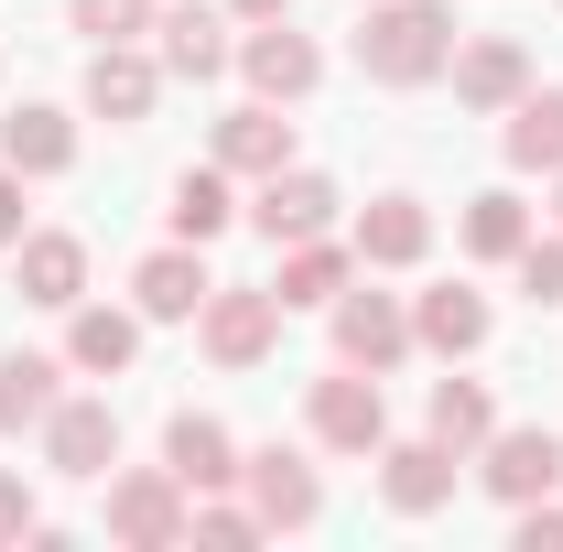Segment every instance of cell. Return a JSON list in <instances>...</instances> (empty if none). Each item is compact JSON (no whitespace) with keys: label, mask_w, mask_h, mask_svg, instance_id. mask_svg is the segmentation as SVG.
I'll return each mask as SVG.
<instances>
[{"label":"cell","mask_w":563,"mask_h":552,"mask_svg":"<svg viewBox=\"0 0 563 552\" xmlns=\"http://www.w3.org/2000/svg\"><path fill=\"white\" fill-rule=\"evenodd\" d=\"M357 66L379 76V87H422V76L455 66V22H444L433 0H379L368 33H357Z\"/></svg>","instance_id":"cell-1"},{"label":"cell","mask_w":563,"mask_h":552,"mask_svg":"<svg viewBox=\"0 0 563 552\" xmlns=\"http://www.w3.org/2000/svg\"><path fill=\"white\" fill-rule=\"evenodd\" d=\"M109 531H120V542H141V552L185 542V531H196V509H185V477H174V466H152V477H120V487H109Z\"/></svg>","instance_id":"cell-2"},{"label":"cell","mask_w":563,"mask_h":552,"mask_svg":"<svg viewBox=\"0 0 563 552\" xmlns=\"http://www.w3.org/2000/svg\"><path fill=\"white\" fill-rule=\"evenodd\" d=\"M314 433H325L336 455H379V444H390V401H379V368H368V379H357V368L314 379Z\"/></svg>","instance_id":"cell-3"},{"label":"cell","mask_w":563,"mask_h":552,"mask_svg":"<svg viewBox=\"0 0 563 552\" xmlns=\"http://www.w3.org/2000/svg\"><path fill=\"white\" fill-rule=\"evenodd\" d=\"M282 336V292H207V357L217 368H261Z\"/></svg>","instance_id":"cell-4"},{"label":"cell","mask_w":563,"mask_h":552,"mask_svg":"<svg viewBox=\"0 0 563 552\" xmlns=\"http://www.w3.org/2000/svg\"><path fill=\"white\" fill-rule=\"evenodd\" d=\"M44 455H55V477H109V466H120V412H109V401H55Z\"/></svg>","instance_id":"cell-5"},{"label":"cell","mask_w":563,"mask_h":552,"mask_svg":"<svg viewBox=\"0 0 563 552\" xmlns=\"http://www.w3.org/2000/svg\"><path fill=\"white\" fill-rule=\"evenodd\" d=\"M401 346H412V314L390 292H336V357L347 368H401Z\"/></svg>","instance_id":"cell-6"},{"label":"cell","mask_w":563,"mask_h":552,"mask_svg":"<svg viewBox=\"0 0 563 552\" xmlns=\"http://www.w3.org/2000/svg\"><path fill=\"white\" fill-rule=\"evenodd\" d=\"M239 477H250V509H261V531H314V509H325V487H314V466H303V455H250V466H239Z\"/></svg>","instance_id":"cell-7"},{"label":"cell","mask_w":563,"mask_h":552,"mask_svg":"<svg viewBox=\"0 0 563 552\" xmlns=\"http://www.w3.org/2000/svg\"><path fill=\"white\" fill-rule=\"evenodd\" d=\"M488 487L509 498V509H531V498H553L563 487V433H488Z\"/></svg>","instance_id":"cell-8"},{"label":"cell","mask_w":563,"mask_h":552,"mask_svg":"<svg viewBox=\"0 0 563 552\" xmlns=\"http://www.w3.org/2000/svg\"><path fill=\"white\" fill-rule=\"evenodd\" d=\"M131 292H141V314H152V325H185V314H207V261H196V239H185V250H152V261H141L131 272Z\"/></svg>","instance_id":"cell-9"},{"label":"cell","mask_w":563,"mask_h":552,"mask_svg":"<svg viewBox=\"0 0 563 552\" xmlns=\"http://www.w3.org/2000/svg\"><path fill=\"white\" fill-rule=\"evenodd\" d=\"M239 66H250V87H261V98H303V87L325 76V55H314V44L292 33V11H282V22H261V33L239 44Z\"/></svg>","instance_id":"cell-10"},{"label":"cell","mask_w":563,"mask_h":552,"mask_svg":"<svg viewBox=\"0 0 563 552\" xmlns=\"http://www.w3.org/2000/svg\"><path fill=\"white\" fill-rule=\"evenodd\" d=\"M379 487H390V509L401 520H422V509H444L455 498V455L422 433V444H379Z\"/></svg>","instance_id":"cell-11"},{"label":"cell","mask_w":563,"mask_h":552,"mask_svg":"<svg viewBox=\"0 0 563 552\" xmlns=\"http://www.w3.org/2000/svg\"><path fill=\"white\" fill-rule=\"evenodd\" d=\"M152 98H163V66L131 55V44H98V66H87V109H98V120H152Z\"/></svg>","instance_id":"cell-12"},{"label":"cell","mask_w":563,"mask_h":552,"mask_svg":"<svg viewBox=\"0 0 563 552\" xmlns=\"http://www.w3.org/2000/svg\"><path fill=\"white\" fill-rule=\"evenodd\" d=\"M163 466H174L185 487H228V477H239V444H228V422L174 412V422H163Z\"/></svg>","instance_id":"cell-13"},{"label":"cell","mask_w":563,"mask_h":552,"mask_svg":"<svg viewBox=\"0 0 563 552\" xmlns=\"http://www.w3.org/2000/svg\"><path fill=\"white\" fill-rule=\"evenodd\" d=\"M261 239H314L325 217H336V185L325 174H261Z\"/></svg>","instance_id":"cell-14"},{"label":"cell","mask_w":563,"mask_h":552,"mask_svg":"<svg viewBox=\"0 0 563 552\" xmlns=\"http://www.w3.org/2000/svg\"><path fill=\"white\" fill-rule=\"evenodd\" d=\"M152 33H163V66H174V76H196V87H207V76H228V22H217L207 0H185V11H163Z\"/></svg>","instance_id":"cell-15"},{"label":"cell","mask_w":563,"mask_h":552,"mask_svg":"<svg viewBox=\"0 0 563 552\" xmlns=\"http://www.w3.org/2000/svg\"><path fill=\"white\" fill-rule=\"evenodd\" d=\"M217 163H228V174H282V163H292V120H272V98H261V109H228V120H217Z\"/></svg>","instance_id":"cell-16"},{"label":"cell","mask_w":563,"mask_h":552,"mask_svg":"<svg viewBox=\"0 0 563 552\" xmlns=\"http://www.w3.org/2000/svg\"><path fill=\"white\" fill-rule=\"evenodd\" d=\"M509 163L520 174H563V87H520L509 98Z\"/></svg>","instance_id":"cell-17"},{"label":"cell","mask_w":563,"mask_h":552,"mask_svg":"<svg viewBox=\"0 0 563 552\" xmlns=\"http://www.w3.org/2000/svg\"><path fill=\"white\" fill-rule=\"evenodd\" d=\"M520 87H531V55H520L509 33H488V44L455 55V98H466V109H509Z\"/></svg>","instance_id":"cell-18"},{"label":"cell","mask_w":563,"mask_h":552,"mask_svg":"<svg viewBox=\"0 0 563 552\" xmlns=\"http://www.w3.org/2000/svg\"><path fill=\"white\" fill-rule=\"evenodd\" d=\"M55 379H66L55 357H22V346H11V357H0V433H44L55 401H66Z\"/></svg>","instance_id":"cell-19"},{"label":"cell","mask_w":563,"mask_h":552,"mask_svg":"<svg viewBox=\"0 0 563 552\" xmlns=\"http://www.w3.org/2000/svg\"><path fill=\"white\" fill-rule=\"evenodd\" d=\"M0 163H11V174H66L76 163L66 109H11V120H0Z\"/></svg>","instance_id":"cell-20"},{"label":"cell","mask_w":563,"mask_h":552,"mask_svg":"<svg viewBox=\"0 0 563 552\" xmlns=\"http://www.w3.org/2000/svg\"><path fill=\"white\" fill-rule=\"evenodd\" d=\"M433 250V217L412 207V196H379V207L357 217V261H379V272H401V261H422Z\"/></svg>","instance_id":"cell-21"},{"label":"cell","mask_w":563,"mask_h":552,"mask_svg":"<svg viewBox=\"0 0 563 552\" xmlns=\"http://www.w3.org/2000/svg\"><path fill=\"white\" fill-rule=\"evenodd\" d=\"M412 336H422V346H444V357H477V346H488V303H477L466 281H444V292H422Z\"/></svg>","instance_id":"cell-22"},{"label":"cell","mask_w":563,"mask_h":552,"mask_svg":"<svg viewBox=\"0 0 563 552\" xmlns=\"http://www.w3.org/2000/svg\"><path fill=\"white\" fill-rule=\"evenodd\" d=\"M422 422H433L444 455H477V444L498 433V401L477 390V379H433V412H422Z\"/></svg>","instance_id":"cell-23"},{"label":"cell","mask_w":563,"mask_h":552,"mask_svg":"<svg viewBox=\"0 0 563 552\" xmlns=\"http://www.w3.org/2000/svg\"><path fill=\"white\" fill-rule=\"evenodd\" d=\"M76 292H87V250L55 239V228H44V239H22V303H55V314H66Z\"/></svg>","instance_id":"cell-24"},{"label":"cell","mask_w":563,"mask_h":552,"mask_svg":"<svg viewBox=\"0 0 563 552\" xmlns=\"http://www.w3.org/2000/svg\"><path fill=\"white\" fill-rule=\"evenodd\" d=\"M131 346H141V325H131V314L87 303V314L66 325V368H87V379H109V368H131Z\"/></svg>","instance_id":"cell-25"},{"label":"cell","mask_w":563,"mask_h":552,"mask_svg":"<svg viewBox=\"0 0 563 552\" xmlns=\"http://www.w3.org/2000/svg\"><path fill=\"white\" fill-rule=\"evenodd\" d=\"M466 250H477V261H520V250H531V207H520V196H477V207H466Z\"/></svg>","instance_id":"cell-26"},{"label":"cell","mask_w":563,"mask_h":552,"mask_svg":"<svg viewBox=\"0 0 563 552\" xmlns=\"http://www.w3.org/2000/svg\"><path fill=\"white\" fill-rule=\"evenodd\" d=\"M228 163H207V174H174V239H217L228 228Z\"/></svg>","instance_id":"cell-27"},{"label":"cell","mask_w":563,"mask_h":552,"mask_svg":"<svg viewBox=\"0 0 563 552\" xmlns=\"http://www.w3.org/2000/svg\"><path fill=\"white\" fill-rule=\"evenodd\" d=\"M336 292H347V250L292 239V261H282V303H336Z\"/></svg>","instance_id":"cell-28"},{"label":"cell","mask_w":563,"mask_h":552,"mask_svg":"<svg viewBox=\"0 0 563 552\" xmlns=\"http://www.w3.org/2000/svg\"><path fill=\"white\" fill-rule=\"evenodd\" d=\"M76 33H98V44H131V33H152V0H76Z\"/></svg>","instance_id":"cell-29"},{"label":"cell","mask_w":563,"mask_h":552,"mask_svg":"<svg viewBox=\"0 0 563 552\" xmlns=\"http://www.w3.org/2000/svg\"><path fill=\"white\" fill-rule=\"evenodd\" d=\"M520 292L531 303H563V239H531L520 250Z\"/></svg>","instance_id":"cell-30"},{"label":"cell","mask_w":563,"mask_h":552,"mask_svg":"<svg viewBox=\"0 0 563 552\" xmlns=\"http://www.w3.org/2000/svg\"><path fill=\"white\" fill-rule=\"evenodd\" d=\"M196 542H261V509H228V498H217V509H196Z\"/></svg>","instance_id":"cell-31"},{"label":"cell","mask_w":563,"mask_h":552,"mask_svg":"<svg viewBox=\"0 0 563 552\" xmlns=\"http://www.w3.org/2000/svg\"><path fill=\"white\" fill-rule=\"evenodd\" d=\"M44 531V509H33V487L22 477H0V542H33Z\"/></svg>","instance_id":"cell-32"},{"label":"cell","mask_w":563,"mask_h":552,"mask_svg":"<svg viewBox=\"0 0 563 552\" xmlns=\"http://www.w3.org/2000/svg\"><path fill=\"white\" fill-rule=\"evenodd\" d=\"M520 552H563V509H553V498L520 509Z\"/></svg>","instance_id":"cell-33"},{"label":"cell","mask_w":563,"mask_h":552,"mask_svg":"<svg viewBox=\"0 0 563 552\" xmlns=\"http://www.w3.org/2000/svg\"><path fill=\"white\" fill-rule=\"evenodd\" d=\"M0 250H22V174L0 163Z\"/></svg>","instance_id":"cell-34"},{"label":"cell","mask_w":563,"mask_h":552,"mask_svg":"<svg viewBox=\"0 0 563 552\" xmlns=\"http://www.w3.org/2000/svg\"><path fill=\"white\" fill-rule=\"evenodd\" d=\"M228 11H239V22H282L292 0H228Z\"/></svg>","instance_id":"cell-35"}]
</instances>
